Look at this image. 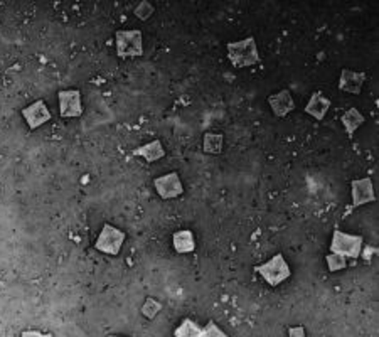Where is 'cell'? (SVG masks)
<instances>
[{
  "instance_id": "cell-1",
  "label": "cell",
  "mask_w": 379,
  "mask_h": 337,
  "mask_svg": "<svg viewBox=\"0 0 379 337\" xmlns=\"http://www.w3.org/2000/svg\"><path fill=\"white\" fill-rule=\"evenodd\" d=\"M228 59L235 68H248V66H255L262 61L258 55V48H256L255 38H246L238 43H228Z\"/></svg>"
},
{
  "instance_id": "cell-2",
  "label": "cell",
  "mask_w": 379,
  "mask_h": 337,
  "mask_svg": "<svg viewBox=\"0 0 379 337\" xmlns=\"http://www.w3.org/2000/svg\"><path fill=\"white\" fill-rule=\"evenodd\" d=\"M255 272L262 275L263 280L270 287H278L280 283L287 280L292 273L290 266H288V263L282 253H276L272 260L255 266Z\"/></svg>"
},
{
  "instance_id": "cell-3",
  "label": "cell",
  "mask_w": 379,
  "mask_h": 337,
  "mask_svg": "<svg viewBox=\"0 0 379 337\" xmlns=\"http://www.w3.org/2000/svg\"><path fill=\"white\" fill-rule=\"evenodd\" d=\"M362 245H364L362 236H357V234H348V233L341 231V229H334L332 241H331L332 253L342 254V257L356 260V258L361 257Z\"/></svg>"
},
{
  "instance_id": "cell-4",
  "label": "cell",
  "mask_w": 379,
  "mask_h": 337,
  "mask_svg": "<svg viewBox=\"0 0 379 337\" xmlns=\"http://www.w3.org/2000/svg\"><path fill=\"white\" fill-rule=\"evenodd\" d=\"M125 238L126 234L121 231V229L115 228V226L112 224H103V228H101V233L98 234V240L95 241V250L101 253H107V254H115L120 253L121 246L125 243Z\"/></svg>"
},
{
  "instance_id": "cell-5",
  "label": "cell",
  "mask_w": 379,
  "mask_h": 337,
  "mask_svg": "<svg viewBox=\"0 0 379 337\" xmlns=\"http://www.w3.org/2000/svg\"><path fill=\"white\" fill-rule=\"evenodd\" d=\"M117 55L121 59L138 57L144 55L142 48V32L140 31H118L117 32Z\"/></svg>"
},
{
  "instance_id": "cell-6",
  "label": "cell",
  "mask_w": 379,
  "mask_h": 337,
  "mask_svg": "<svg viewBox=\"0 0 379 337\" xmlns=\"http://www.w3.org/2000/svg\"><path fill=\"white\" fill-rule=\"evenodd\" d=\"M350 197H352L350 209L359 208L362 204L374 203V201H376V194H374L373 180L369 178L352 180V182H350Z\"/></svg>"
},
{
  "instance_id": "cell-7",
  "label": "cell",
  "mask_w": 379,
  "mask_h": 337,
  "mask_svg": "<svg viewBox=\"0 0 379 337\" xmlns=\"http://www.w3.org/2000/svg\"><path fill=\"white\" fill-rule=\"evenodd\" d=\"M59 98V113L64 118L80 117L83 113V105H81L80 89H63L58 93Z\"/></svg>"
},
{
  "instance_id": "cell-8",
  "label": "cell",
  "mask_w": 379,
  "mask_h": 337,
  "mask_svg": "<svg viewBox=\"0 0 379 337\" xmlns=\"http://www.w3.org/2000/svg\"><path fill=\"white\" fill-rule=\"evenodd\" d=\"M154 186H156V191L162 199H174V197L181 196L184 192V187H182L181 178H179L177 172L161 175V178L154 180Z\"/></svg>"
},
{
  "instance_id": "cell-9",
  "label": "cell",
  "mask_w": 379,
  "mask_h": 337,
  "mask_svg": "<svg viewBox=\"0 0 379 337\" xmlns=\"http://www.w3.org/2000/svg\"><path fill=\"white\" fill-rule=\"evenodd\" d=\"M22 117H24V120H26L27 127H29L31 130H36V129H39L40 125H44V123L51 120L52 115L47 110L46 103H44L43 100H38V101H34L31 106H27V108L22 110Z\"/></svg>"
},
{
  "instance_id": "cell-10",
  "label": "cell",
  "mask_w": 379,
  "mask_h": 337,
  "mask_svg": "<svg viewBox=\"0 0 379 337\" xmlns=\"http://www.w3.org/2000/svg\"><path fill=\"white\" fill-rule=\"evenodd\" d=\"M268 105L275 117H287L288 113L295 110V101H293L290 89H282V92L268 96Z\"/></svg>"
},
{
  "instance_id": "cell-11",
  "label": "cell",
  "mask_w": 379,
  "mask_h": 337,
  "mask_svg": "<svg viewBox=\"0 0 379 337\" xmlns=\"http://www.w3.org/2000/svg\"><path fill=\"white\" fill-rule=\"evenodd\" d=\"M366 75L364 73L350 71V69H342L341 80H339V89L345 93L361 94L362 86H364Z\"/></svg>"
},
{
  "instance_id": "cell-12",
  "label": "cell",
  "mask_w": 379,
  "mask_h": 337,
  "mask_svg": "<svg viewBox=\"0 0 379 337\" xmlns=\"http://www.w3.org/2000/svg\"><path fill=\"white\" fill-rule=\"evenodd\" d=\"M329 108H331V100H329L327 96H324L322 92H313L309 103L305 105V112L315 118V120H324Z\"/></svg>"
},
{
  "instance_id": "cell-13",
  "label": "cell",
  "mask_w": 379,
  "mask_h": 337,
  "mask_svg": "<svg viewBox=\"0 0 379 337\" xmlns=\"http://www.w3.org/2000/svg\"><path fill=\"white\" fill-rule=\"evenodd\" d=\"M132 155L133 157H144L147 162L152 164V162H156V160H161L162 157H164L165 150H164V147H162L161 141H152L133 150Z\"/></svg>"
},
{
  "instance_id": "cell-14",
  "label": "cell",
  "mask_w": 379,
  "mask_h": 337,
  "mask_svg": "<svg viewBox=\"0 0 379 337\" xmlns=\"http://www.w3.org/2000/svg\"><path fill=\"white\" fill-rule=\"evenodd\" d=\"M172 245L174 250L177 253H193L195 248V241H194V234L189 229H181V231L174 233L172 236Z\"/></svg>"
},
{
  "instance_id": "cell-15",
  "label": "cell",
  "mask_w": 379,
  "mask_h": 337,
  "mask_svg": "<svg viewBox=\"0 0 379 337\" xmlns=\"http://www.w3.org/2000/svg\"><path fill=\"white\" fill-rule=\"evenodd\" d=\"M341 122H342V125H344L345 131L349 134V137H352L354 131H356L362 123H364V117H362V113L356 108V106H352V108H349L348 112L342 115Z\"/></svg>"
},
{
  "instance_id": "cell-16",
  "label": "cell",
  "mask_w": 379,
  "mask_h": 337,
  "mask_svg": "<svg viewBox=\"0 0 379 337\" xmlns=\"http://www.w3.org/2000/svg\"><path fill=\"white\" fill-rule=\"evenodd\" d=\"M201 334L202 327H199L193 319H184L174 331V337H201Z\"/></svg>"
},
{
  "instance_id": "cell-17",
  "label": "cell",
  "mask_w": 379,
  "mask_h": 337,
  "mask_svg": "<svg viewBox=\"0 0 379 337\" xmlns=\"http://www.w3.org/2000/svg\"><path fill=\"white\" fill-rule=\"evenodd\" d=\"M223 141L224 137L221 134H206L205 142H202V149L206 154H221L223 152Z\"/></svg>"
},
{
  "instance_id": "cell-18",
  "label": "cell",
  "mask_w": 379,
  "mask_h": 337,
  "mask_svg": "<svg viewBox=\"0 0 379 337\" xmlns=\"http://www.w3.org/2000/svg\"><path fill=\"white\" fill-rule=\"evenodd\" d=\"M325 261H327L329 272H339V270H344L345 266H348V260H345V257H342V254H337V253L327 254V257H325Z\"/></svg>"
},
{
  "instance_id": "cell-19",
  "label": "cell",
  "mask_w": 379,
  "mask_h": 337,
  "mask_svg": "<svg viewBox=\"0 0 379 337\" xmlns=\"http://www.w3.org/2000/svg\"><path fill=\"white\" fill-rule=\"evenodd\" d=\"M162 310V303L157 302L156 299H147L144 302V306H142V314L145 315L147 319H156V315L158 314V312Z\"/></svg>"
},
{
  "instance_id": "cell-20",
  "label": "cell",
  "mask_w": 379,
  "mask_h": 337,
  "mask_svg": "<svg viewBox=\"0 0 379 337\" xmlns=\"http://www.w3.org/2000/svg\"><path fill=\"white\" fill-rule=\"evenodd\" d=\"M201 337H230V336L224 334L214 320H209V322L206 324V327H202Z\"/></svg>"
},
{
  "instance_id": "cell-21",
  "label": "cell",
  "mask_w": 379,
  "mask_h": 337,
  "mask_svg": "<svg viewBox=\"0 0 379 337\" xmlns=\"http://www.w3.org/2000/svg\"><path fill=\"white\" fill-rule=\"evenodd\" d=\"M152 12H154V7L150 6L149 2H142L140 6L137 7L135 15H138V17H140V19H147L150 14H152Z\"/></svg>"
},
{
  "instance_id": "cell-22",
  "label": "cell",
  "mask_w": 379,
  "mask_h": 337,
  "mask_svg": "<svg viewBox=\"0 0 379 337\" xmlns=\"http://www.w3.org/2000/svg\"><path fill=\"white\" fill-rule=\"evenodd\" d=\"M20 337H54L51 332H39V331H24Z\"/></svg>"
},
{
  "instance_id": "cell-23",
  "label": "cell",
  "mask_w": 379,
  "mask_h": 337,
  "mask_svg": "<svg viewBox=\"0 0 379 337\" xmlns=\"http://www.w3.org/2000/svg\"><path fill=\"white\" fill-rule=\"evenodd\" d=\"M288 337H305V329L302 326L288 329Z\"/></svg>"
},
{
  "instance_id": "cell-24",
  "label": "cell",
  "mask_w": 379,
  "mask_h": 337,
  "mask_svg": "<svg viewBox=\"0 0 379 337\" xmlns=\"http://www.w3.org/2000/svg\"><path fill=\"white\" fill-rule=\"evenodd\" d=\"M108 337H125V336H108Z\"/></svg>"
}]
</instances>
